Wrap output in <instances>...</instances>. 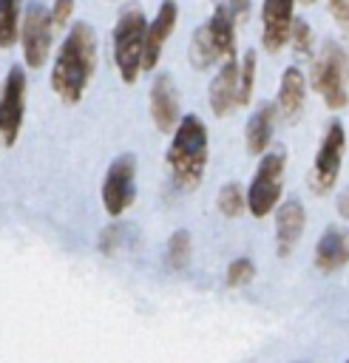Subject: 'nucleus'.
Instances as JSON below:
<instances>
[{
	"label": "nucleus",
	"instance_id": "nucleus-1",
	"mask_svg": "<svg viewBox=\"0 0 349 363\" xmlns=\"http://www.w3.org/2000/svg\"><path fill=\"white\" fill-rule=\"evenodd\" d=\"M96 71V34L88 23H74L65 34L54 68H51V91L65 105H77Z\"/></svg>",
	"mask_w": 349,
	"mask_h": 363
},
{
	"label": "nucleus",
	"instance_id": "nucleus-2",
	"mask_svg": "<svg viewBox=\"0 0 349 363\" xmlns=\"http://www.w3.org/2000/svg\"><path fill=\"white\" fill-rule=\"evenodd\" d=\"M207 125L196 113H184L167 145V167L179 190H196L207 167Z\"/></svg>",
	"mask_w": 349,
	"mask_h": 363
},
{
	"label": "nucleus",
	"instance_id": "nucleus-3",
	"mask_svg": "<svg viewBox=\"0 0 349 363\" xmlns=\"http://www.w3.org/2000/svg\"><path fill=\"white\" fill-rule=\"evenodd\" d=\"M148 20L145 11L139 9V3H128L119 17L116 26L111 31V51H113V62L119 71V79L125 85H133L139 71H142V57H145V40H148Z\"/></svg>",
	"mask_w": 349,
	"mask_h": 363
},
{
	"label": "nucleus",
	"instance_id": "nucleus-4",
	"mask_svg": "<svg viewBox=\"0 0 349 363\" xmlns=\"http://www.w3.org/2000/svg\"><path fill=\"white\" fill-rule=\"evenodd\" d=\"M309 77H312V88L321 94L329 111H340L349 105V60L338 43L326 40L318 48Z\"/></svg>",
	"mask_w": 349,
	"mask_h": 363
},
{
	"label": "nucleus",
	"instance_id": "nucleus-5",
	"mask_svg": "<svg viewBox=\"0 0 349 363\" xmlns=\"http://www.w3.org/2000/svg\"><path fill=\"white\" fill-rule=\"evenodd\" d=\"M284 173H287V153L281 147L267 150L253 173V182L247 187V210L255 218H264L275 207H281V190H284Z\"/></svg>",
	"mask_w": 349,
	"mask_h": 363
},
{
	"label": "nucleus",
	"instance_id": "nucleus-6",
	"mask_svg": "<svg viewBox=\"0 0 349 363\" xmlns=\"http://www.w3.org/2000/svg\"><path fill=\"white\" fill-rule=\"evenodd\" d=\"M343 150H346V128L340 119H332L318 150H315V162L309 170V190L315 196H326L340 173V162H343Z\"/></svg>",
	"mask_w": 349,
	"mask_h": 363
},
{
	"label": "nucleus",
	"instance_id": "nucleus-7",
	"mask_svg": "<svg viewBox=\"0 0 349 363\" xmlns=\"http://www.w3.org/2000/svg\"><path fill=\"white\" fill-rule=\"evenodd\" d=\"M51 34H54V23H51V11L43 3H28L23 11V23H20V48H23V60L28 68H43L48 54H51Z\"/></svg>",
	"mask_w": 349,
	"mask_h": 363
},
{
	"label": "nucleus",
	"instance_id": "nucleus-8",
	"mask_svg": "<svg viewBox=\"0 0 349 363\" xmlns=\"http://www.w3.org/2000/svg\"><path fill=\"white\" fill-rule=\"evenodd\" d=\"M26 91H28L26 68L23 65H11L6 71L3 94H0V136H3V147H11L17 142V133H20V125H23V113H26Z\"/></svg>",
	"mask_w": 349,
	"mask_h": 363
},
{
	"label": "nucleus",
	"instance_id": "nucleus-9",
	"mask_svg": "<svg viewBox=\"0 0 349 363\" xmlns=\"http://www.w3.org/2000/svg\"><path fill=\"white\" fill-rule=\"evenodd\" d=\"M136 196V159L133 153L116 156L102 179V204L108 216H122Z\"/></svg>",
	"mask_w": 349,
	"mask_h": 363
},
{
	"label": "nucleus",
	"instance_id": "nucleus-10",
	"mask_svg": "<svg viewBox=\"0 0 349 363\" xmlns=\"http://www.w3.org/2000/svg\"><path fill=\"white\" fill-rule=\"evenodd\" d=\"M292 3L295 0H264L261 3V45L264 51L275 54L289 43L292 34Z\"/></svg>",
	"mask_w": 349,
	"mask_h": 363
},
{
	"label": "nucleus",
	"instance_id": "nucleus-11",
	"mask_svg": "<svg viewBox=\"0 0 349 363\" xmlns=\"http://www.w3.org/2000/svg\"><path fill=\"white\" fill-rule=\"evenodd\" d=\"M150 119L156 125V130L170 133L179 128L182 116H179V96H176V85L170 74H156L153 85H150Z\"/></svg>",
	"mask_w": 349,
	"mask_h": 363
},
{
	"label": "nucleus",
	"instance_id": "nucleus-12",
	"mask_svg": "<svg viewBox=\"0 0 349 363\" xmlns=\"http://www.w3.org/2000/svg\"><path fill=\"white\" fill-rule=\"evenodd\" d=\"M238 74H241V62H238V57H233V60L221 62V68L210 79L207 102L216 116H227L233 108H238Z\"/></svg>",
	"mask_w": 349,
	"mask_h": 363
},
{
	"label": "nucleus",
	"instance_id": "nucleus-13",
	"mask_svg": "<svg viewBox=\"0 0 349 363\" xmlns=\"http://www.w3.org/2000/svg\"><path fill=\"white\" fill-rule=\"evenodd\" d=\"M236 26H238V20L233 17V11H230L227 3H218L216 11L201 23V28H204V34H207L216 57L224 60V62L236 57Z\"/></svg>",
	"mask_w": 349,
	"mask_h": 363
},
{
	"label": "nucleus",
	"instance_id": "nucleus-14",
	"mask_svg": "<svg viewBox=\"0 0 349 363\" xmlns=\"http://www.w3.org/2000/svg\"><path fill=\"white\" fill-rule=\"evenodd\" d=\"M176 17H179V6L176 0H162L153 23L148 26V40H145V57H142V71L156 68L159 57H162V45L165 40L173 34L176 28Z\"/></svg>",
	"mask_w": 349,
	"mask_h": 363
},
{
	"label": "nucleus",
	"instance_id": "nucleus-15",
	"mask_svg": "<svg viewBox=\"0 0 349 363\" xmlns=\"http://www.w3.org/2000/svg\"><path fill=\"white\" fill-rule=\"evenodd\" d=\"M304 224H306V213L298 199H287L275 210V252L281 258L292 252V247L298 244V238L304 233Z\"/></svg>",
	"mask_w": 349,
	"mask_h": 363
},
{
	"label": "nucleus",
	"instance_id": "nucleus-16",
	"mask_svg": "<svg viewBox=\"0 0 349 363\" xmlns=\"http://www.w3.org/2000/svg\"><path fill=\"white\" fill-rule=\"evenodd\" d=\"M304 102H306V77L298 65H289L284 68L281 82H278V96H275L278 116L284 122H295L298 113L304 111Z\"/></svg>",
	"mask_w": 349,
	"mask_h": 363
},
{
	"label": "nucleus",
	"instance_id": "nucleus-17",
	"mask_svg": "<svg viewBox=\"0 0 349 363\" xmlns=\"http://www.w3.org/2000/svg\"><path fill=\"white\" fill-rule=\"evenodd\" d=\"M349 264V230L326 227L315 244V267L321 272H335Z\"/></svg>",
	"mask_w": 349,
	"mask_h": 363
},
{
	"label": "nucleus",
	"instance_id": "nucleus-18",
	"mask_svg": "<svg viewBox=\"0 0 349 363\" xmlns=\"http://www.w3.org/2000/svg\"><path fill=\"white\" fill-rule=\"evenodd\" d=\"M278 116L275 102H264L261 108H255V113H250L247 128H244V145L250 156H264L267 145L272 139V122Z\"/></svg>",
	"mask_w": 349,
	"mask_h": 363
},
{
	"label": "nucleus",
	"instance_id": "nucleus-19",
	"mask_svg": "<svg viewBox=\"0 0 349 363\" xmlns=\"http://www.w3.org/2000/svg\"><path fill=\"white\" fill-rule=\"evenodd\" d=\"M20 0H0V48H11L20 34Z\"/></svg>",
	"mask_w": 349,
	"mask_h": 363
},
{
	"label": "nucleus",
	"instance_id": "nucleus-20",
	"mask_svg": "<svg viewBox=\"0 0 349 363\" xmlns=\"http://www.w3.org/2000/svg\"><path fill=\"white\" fill-rule=\"evenodd\" d=\"M216 204H218V213H221V216L236 218V216L244 213V207H247V196L241 193V187H238L236 182H227V184L218 190Z\"/></svg>",
	"mask_w": 349,
	"mask_h": 363
},
{
	"label": "nucleus",
	"instance_id": "nucleus-21",
	"mask_svg": "<svg viewBox=\"0 0 349 363\" xmlns=\"http://www.w3.org/2000/svg\"><path fill=\"white\" fill-rule=\"evenodd\" d=\"M190 250H193L190 233L187 230H176L170 235V241H167V267L170 269H184L187 261H190Z\"/></svg>",
	"mask_w": 349,
	"mask_h": 363
},
{
	"label": "nucleus",
	"instance_id": "nucleus-22",
	"mask_svg": "<svg viewBox=\"0 0 349 363\" xmlns=\"http://www.w3.org/2000/svg\"><path fill=\"white\" fill-rule=\"evenodd\" d=\"M255 85V51L247 48L241 57V74H238V105H247Z\"/></svg>",
	"mask_w": 349,
	"mask_h": 363
},
{
	"label": "nucleus",
	"instance_id": "nucleus-23",
	"mask_svg": "<svg viewBox=\"0 0 349 363\" xmlns=\"http://www.w3.org/2000/svg\"><path fill=\"white\" fill-rule=\"evenodd\" d=\"M255 278V264L250 261V258H236V261H230V267H227V275H224V281H227V286H247L250 281Z\"/></svg>",
	"mask_w": 349,
	"mask_h": 363
},
{
	"label": "nucleus",
	"instance_id": "nucleus-24",
	"mask_svg": "<svg viewBox=\"0 0 349 363\" xmlns=\"http://www.w3.org/2000/svg\"><path fill=\"white\" fill-rule=\"evenodd\" d=\"M289 43L298 54H309L312 51V28L306 26V20H298L292 23V34H289Z\"/></svg>",
	"mask_w": 349,
	"mask_h": 363
},
{
	"label": "nucleus",
	"instance_id": "nucleus-25",
	"mask_svg": "<svg viewBox=\"0 0 349 363\" xmlns=\"http://www.w3.org/2000/svg\"><path fill=\"white\" fill-rule=\"evenodd\" d=\"M71 11H74V0H54V6H51V23H54V28H62L71 20Z\"/></svg>",
	"mask_w": 349,
	"mask_h": 363
},
{
	"label": "nucleus",
	"instance_id": "nucleus-26",
	"mask_svg": "<svg viewBox=\"0 0 349 363\" xmlns=\"http://www.w3.org/2000/svg\"><path fill=\"white\" fill-rule=\"evenodd\" d=\"M326 6H329V14L335 17V23L349 28V0H326Z\"/></svg>",
	"mask_w": 349,
	"mask_h": 363
},
{
	"label": "nucleus",
	"instance_id": "nucleus-27",
	"mask_svg": "<svg viewBox=\"0 0 349 363\" xmlns=\"http://www.w3.org/2000/svg\"><path fill=\"white\" fill-rule=\"evenodd\" d=\"M116 235H119V224H111V227H105V230H102V235H99V250H102V252H113Z\"/></svg>",
	"mask_w": 349,
	"mask_h": 363
},
{
	"label": "nucleus",
	"instance_id": "nucleus-28",
	"mask_svg": "<svg viewBox=\"0 0 349 363\" xmlns=\"http://www.w3.org/2000/svg\"><path fill=\"white\" fill-rule=\"evenodd\" d=\"M224 3L230 6L233 17H236L238 23H244V20H247V11H250V0H224Z\"/></svg>",
	"mask_w": 349,
	"mask_h": 363
},
{
	"label": "nucleus",
	"instance_id": "nucleus-29",
	"mask_svg": "<svg viewBox=\"0 0 349 363\" xmlns=\"http://www.w3.org/2000/svg\"><path fill=\"white\" fill-rule=\"evenodd\" d=\"M335 207H338V216H343V218H349V184L338 193V199H335Z\"/></svg>",
	"mask_w": 349,
	"mask_h": 363
},
{
	"label": "nucleus",
	"instance_id": "nucleus-30",
	"mask_svg": "<svg viewBox=\"0 0 349 363\" xmlns=\"http://www.w3.org/2000/svg\"><path fill=\"white\" fill-rule=\"evenodd\" d=\"M304 3H312V0H304Z\"/></svg>",
	"mask_w": 349,
	"mask_h": 363
},
{
	"label": "nucleus",
	"instance_id": "nucleus-31",
	"mask_svg": "<svg viewBox=\"0 0 349 363\" xmlns=\"http://www.w3.org/2000/svg\"><path fill=\"white\" fill-rule=\"evenodd\" d=\"M346 363H349V360H346Z\"/></svg>",
	"mask_w": 349,
	"mask_h": 363
}]
</instances>
